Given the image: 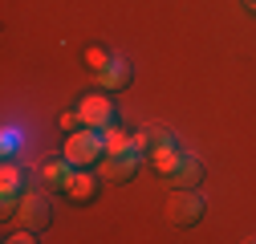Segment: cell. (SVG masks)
<instances>
[{
	"instance_id": "cell-4",
	"label": "cell",
	"mask_w": 256,
	"mask_h": 244,
	"mask_svg": "<svg viewBox=\"0 0 256 244\" xmlns=\"http://www.w3.org/2000/svg\"><path fill=\"white\" fill-rule=\"evenodd\" d=\"M142 163H146V155L130 146V150H122V155H106V159L98 163V171H102V179H110V183H130Z\"/></svg>"
},
{
	"instance_id": "cell-1",
	"label": "cell",
	"mask_w": 256,
	"mask_h": 244,
	"mask_svg": "<svg viewBox=\"0 0 256 244\" xmlns=\"http://www.w3.org/2000/svg\"><path fill=\"white\" fill-rule=\"evenodd\" d=\"M66 159H70L74 167H98V163L106 159V142H102V130H90V126L74 130V134L66 138Z\"/></svg>"
},
{
	"instance_id": "cell-5",
	"label": "cell",
	"mask_w": 256,
	"mask_h": 244,
	"mask_svg": "<svg viewBox=\"0 0 256 244\" xmlns=\"http://www.w3.org/2000/svg\"><path fill=\"white\" fill-rule=\"evenodd\" d=\"M78 114H82V126H90V130H106L110 122H114V106H110L106 94L82 98V102H78Z\"/></svg>"
},
{
	"instance_id": "cell-6",
	"label": "cell",
	"mask_w": 256,
	"mask_h": 244,
	"mask_svg": "<svg viewBox=\"0 0 256 244\" xmlns=\"http://www.w3.org/2000/svg\"><path fill=\"white\" fill-rule=\"evenodd\" d=\"M183 155H187L183 142H179V138H171V142H158V146L150 150V163H154V171L163 175V179H171V171L183 163Z\"/></svg>"
},
{
	"instance_id": "cell-10",
	"label": "cell",
	"mask_w": 256,
	"mask_h": 244,
	"mask_svg": "<svg viewBox=\"0 0 256 244\" xmlns=\"http://www.w3.org/2000/svg\"><path fill=\"white\" fill-rule=\"evenodd\" d=\"M200 183H204V163L187 150V155H183V163L171 171V188H200Z\"/></svg>"
},
{
	"instance_id": "cell-9",
	"label": "cell",
	"mask_w": 256,
	"mask_h": 244,
	"mask_svg": "<svg viewBox=\"0 0 256 244\" xmlns=\"http://www.w3.org/2000/svg\"><path fill=\"white\" fill-rule=\"evenodd\" d=\"M94 78H98V86H106V90H126L134 74H130V66H126L122 57H110V61H106V66L94 74Z\"/></svg>"
},
{
	"instance_id": "cell-13",
	"label": "cell",
	"mask_w": 256,
	"mask_h": 244,
	"mask_svg": "<svg viewBox=\"0 0 256 244\" xmlns=\"http://www.w3.org/2000/svg\"><path fill=\"white\" fill-rule=\"evenodd\" d=\"M61 130H66V134L82 130V114H78V110H66V114H61Z\"/></svg>"
},
{
	"instance_id": "cell-2",
	"label": "cell",
	"mask_w": 256,
	"mask_h": 244,
	"mask_svg": "<svg viewBox=\"0 0 256 244\" xmlns=\"http://www.w3.org/2000/svg\"><path fill=\"white\" fill-rule=\"evenodd\" d=\"M167 220L175 228H196L204 220V196L196 188H175V196L167 200Z\"/></svg>"
},
{
	"instance_id": "cell-12",
	"label": "cell",
	"mask_w": 256,
	"mask_h": 244,
	"mask_svg": "<svg viewBox=\"0 0 256 244\" xmlns=\"http://www.w3.org/2000/svg\"><path fill=\"white\" fill-rule=\"evenodd\" d=\"M106 61H110V53H106V49H86V66H90L94 74H98V70L106 66Z\"/></svg>"
},
{
	"instance_id": "cell-3",
	"label": "cell",
	"mask_w": 256,
	"mask_h": 244,
	"mask_svg": "<svg viewBox=\"0 0 256 244\" xmlns=\"http://www.w3.org/2000/svg\"><path fill=\"white\" fill-rule=\"evenodd\" d=\"M16 220L20 228H33V232H45L49 220H53V204L45 192H24L20 196V208H16Z\"/></svg>"
},
{
	"instance_id": "cell-7",
	"label": "cell",
	"mask_w": 256,
	"mask_h": 244,
	"mask_svg": "<svg viewBox=\"0 0 256 244\" xmlns=\"http://www.w3.org/2000/svg\"><path fill=\"white\" fill-rule=\"evenodd\" d=\"M66 196H70L74 204H94V196H98V175H94V167H78V171H74Z\"/></svg>"
},
{
	"instance_id": "cell-11",
	"label": "cell",
	"mask_w": 256,
	"mask_h": 244,
	"mask_svg": "<svg viewBox=\"0 0 256 244\" xmlns=\"http://www.w3.org/2000/svg\"><path fill=\"white\" fill-rule=\"evenodd\" d=\"M102 142H106V155H122V150L134 146V134H126L122 126H114V122H110V126L102 130Z\"/></svg>"
},
{
	"instance_id": "cell-8",
	"label": "cell",
	"mask_w": 256,
	"mask_h": 244,
	"mask_svg": "<svg viewBox=\"0 0 256 244\" xmlns=\"http://www.w3.org/2000/svg\"><path fill=\"white\" fill-rule=\"evenodd\" d=\"M74 171H78V167H74L66 155H61V159H49V163L41 167V179H45V188H49V192H66V188H70V179H74Z\"/></svg>"
},
{
	"instance_id": "cell-14",
	"label": "cell",
	"mask_w": 256,
	"mask_h": 244,
	"mask_svg": "<svg viewBox=\"0 0 256 244\" xmlns=\"http://www.w3.org/2000/svg\"><path fill=\"white\" fill-rule=\"evenodd\" d=\"M244 4H248V8H252V12H256V0H244Z\"/></svg>"
}]
</instances>
